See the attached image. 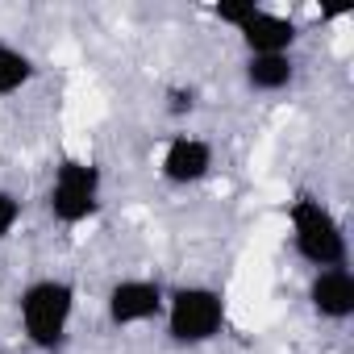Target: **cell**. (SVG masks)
I'll return each mask as SVG.
<instances>
[{
    "mask_svg": "<svg viewBox=\"0 0 354 354\" xmlns=\"http://www.w3.org/2000/svg\"><path fill=\"white\" fill-rule=\"evenodd\" d=\"M192 109H196V92L192 88H171L167 92V113L171 117H188Z\"/></svg>",
    "mask_w": 354,
    "mask_h": 354,
    "instance_id": "cell-13",
    "label": "cell"
},
{
    "mask_svg": "<svg viewBox=\"0 0 354 354\" xmlns=\"http://www.w3.org/2000/svg\"><path fill=\"white\" fill-rule=\"evenodd\" d=\"M225 325V300L217 288L192 283L167 296V333L180 346H201L213 342Z\"/></svg>",
    "mask_w": 354,
    "mask_h": 354,
    "instance_id": "cell-3",
    "label": "cell"
},
{
    "mask_svg": "<svg viewBox=\"0 0 354 354\" xmlns=\"http://www.w3.org/2000/svg\"><path fill=\"white\" fill-rule=\"evenodd\" d=\"M238 34H242V42H246L250 55H288L296 46V38H300V30H296L292 17H279V13H271L263 5L250 13V21Z\"/></svg>",
    "mask_w": 354,
    "mask_h": 354,
    "instance_id": "cell-7",
    "label": "cell"
},
{
    "mask_svg": "<svg viewBox=\"0 0 354 354\" xmlns=\"http://www.w3.org/2000/svg\"><path fill=\"white\" fill-rule=\"evenodd\" d=\"M242 75H246V88L254 92H283L296 80V59L292 55H250Z\"/></svg>",
    "mask_w": 354,
    "mask_h": 354,
    "instance_id": "cell-9",
    "label": "cell"
},
{
    "mask_svg": "<svg viewBox=\"0 0 354 354\" xmlns=\"http://www.w3.org/2000/svg\"><path fill=\"white\" fill-rule=\"evenodd\" d=\"M0 354H5V350H0Z\"/></svg>",
    "mask_w": 354,
    "mask_h": 354,
    "instance_id": "cell-14",
    "label": "cell"
},
{
    "mask_svg": "<svg viewBox=\"0 0 354 354\" xmlns=\"http://www.w3.org/2000/svg\"><path fill=\"white\" fill-rule=\"evenodd\" d=\"M288 221H292L296 254L304 263H313L317 271L346 267V230L337 225V217L317 196H296L288 209Z\"/></svg>",
    "mask_w": 354,
    "mask_h": 354,
    "instance_id": "cell-2",
    "label": "cell"
},
{
    "mask_svg": "<svg viewBox=\"0 0 354 354\" xmlns=\"http://www.w3.org/2000/svg\"><path fill=\"white\" fill-rule=\"evenodd\" d=\"M308 304L325 321H346L354 313V275H350V267L317 271L313 283H308Z\"/></svg>",
    "mask_w": 354,
    "mask_h": 354,
    "instance_id": "cell-8",
    "label": "cell"
},
{
    "mask_svg": "<svg viewBox=\"0 0 354 354\" xmlns=\"http://www.w3.org/2000/svg\"><path fill=\"white\" fill-rule=\"evenodd\" d=\"M21 221V201L9 192V188H0V242H5Z\"/></svg>",
    "mask_w": 354,
    "mask_h": 354,
    "instance_id": "cell-12",
    "label": "cell"
},
{
    "mask_svg": "<svg viewBox=\"0 0 354 354\" xmlns=\"http://www.w3.org/2000/svg\"><path fill=\"white\" fill-rule=\"evenodd\" d=\"M21 329L30 337V346L55 354L63 342H67V329H71V313H75V288L67 279H34L21 300Z\"/></svg>",
    "mask_w": 354,
    "mask_h": 354,
    "instance_id": "cell-1",
    "label": "cell"
},
{
    "mask_svg": "<svg viewBox=\"0 0 354 354\" xmlns=\"http://www.w3.org/2000/svg\"><path fill=\"white\" fill-rule=\"evenodd\" d=\"M209 171H213V146L205 138L180 133L167 142V150H162V180L167 184L188 188V184H201Z\"/></svg>",
    "mask_w": 354,
    "mask_h": 354,
    "instance_id": "cell-6",
    "label": "cell"
},
{
    "mask_svg": "<svg viewBox=\"0 0 354 354\" xmlns=\"http://www.w3.org/2000/svg\"><path fill=\"white\" fill-rule=\"evenodd\" d=\"M50 217L63 225H80L100 209V167L84 162V158H67L55 171V184H50Z\"/></svg>",
    "mask_w": 354,
    "mask_h": 354,
    "instance_id": "cell-4",
    "label": "cell"
},
{
    "mask_svg": "<svg viewBox=\"0 0 354 354\" xmlns=\"http://www.w3.org/2000/svg\"><path fill=\"white\" fill-rule=\"evenodd\" d=\"M162 308H167V292H162L154 279H121V283H113V292H109V321H113L117 329L154 321Z\"/></svg>",
    "mask_w": 354,
    "mask_h": 354,
    "instance_id": "cell-5",
    "label": "cell"
},
{
    "mask_svg": "<svg viewBox=\"0 0 354 354\" xmlns=\"http://www.w3.org/2000/svg\"><path fill=\"white\" fill-rule=\"evenodd\" d=\"M34 75H38V67H34L30 55H21V50L9 46V42H0V96H13V92L26 88Z\"/></svg>",
    "mask_w": 354,
    "mask_h": 354,
    "instance_id": "cell-10",
    "label": "cell"
},
{
    "mask_svg": "<svg viewBox=\"0 0 354 354\" xmlns=\"http://www.w3.org/2000/svg\"><path fill=\"white\" fill-rule=\"evenodd\" d=\"M254 9H259L254 0H221V5H213V17L225 21V26H234V30H242V26L250 21Z\"/></svg>",
    "mask_w": 354,
    "mask_h": 354,
    "instance_id": "cell-11",
    "label": "cell"
}]
</instances>
